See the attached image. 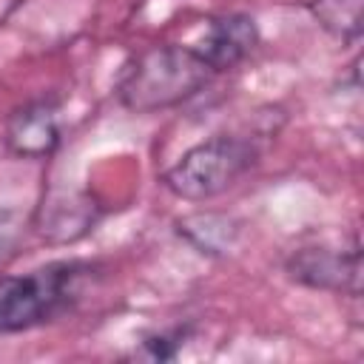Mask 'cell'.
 I'll list each match as a JSON object with an SVG mask.
<instances>
[{"label": "cell", "mask_w": 364, "mask_h": 364, "mask_svg": "<svg viewBox=\"0 0 364 364\" xmlns=\"http://www.w3.org/2000/svg\"><path fill=\"white\" fill-rule=\"evenodd\" d=\"M210 77V65L191 46H151L122 71L117 97L134 114H154L191 100Z\"/></svg>", "instance_id": "1"}, {"label": "cell", "mask_w": 364, "mask_h": 364, "mask_svg": "<svg viewBox=\"0 0 364 364\" xmlns=\"http://www.w3.org/2000/svg\"><path fill=\"white\" fill-rule=\"evenodd\" d=\"M94 273L97 264L71 259L23 276H0V336L23 333L68 313Z\"/></svg>", "instance_id": "2"}, {"label": "cell", "mask_w": 364, "mask_h": 364, "mask_svg": "<svg viewBox=\"0 0 364 364\" xmlns=\"http://www.w3.org/2000/svg\"><path fill=\"white\" fill-rule=\"evenodd\" d=\"M256 162L259 148L253 139L216 134L188 148L162 173V185L185 202H205L230 191Z\"/></svg>", "instance_id": "3"}, {"label": "cell", "mask_w": 364, "mask_h": 364, "mask_svg": "<svg viewBox=\"0 0 364 364\" xmlns=\"http://www.w3.org/2000/svg\"><path fill=\"white\" fill-rule=\"evenodd\" d=\"M287 276L296 284L313 290H330L341 296H361V250L353 245L350 250L336 247H301L284 262Z\"/></svg>", "instance_id": "4"}, {"label": "cell", "mask_w": 364, "mask_h": 364, "mask_svg": "<svg viewBox=\"0 0 364 364\" xmlns=\"http://www.w3.org/2000/svg\"><path fill=\"white\" fill-rule=\"evenodd\" d=\"M60 108L51 100H28L6 117V148L23 159H46L60 145Z\"/></svg>", "instance_id": "5"}, {"label": "cell", "mask_w": 364, "mask_h": 364, "mask_svg": "<svg viewBox=\"0 0 364 364\" xmlns=\"http://www.w3.org/2000/svg\"><path fill=\"white\" fill-rule=\"evenodd\" d=\"M259 43V28L256 20L247 14H219L210 17L199 34V40L191 46L208 65L213 74L236 68L245 57H250V51Z\"/></svg>", "instance_id": "6"}, {"label": "cell", "mask_w": 364, "mask_h": 364, "mask_svg": "<svg viewBox=\"0 0 364 364\" xmlns=\"http://www.w3.org/2000/svg\"><path fill=\"white\" fill-rule=\"evenodd\" d=\"M100 216V208L85 191H54L43 199L31 228L51 245L82 239Z\"/></svg>", "instance_id": "7"}, {"label": "cell", "mask_w": 364, "mask_h": 364, "mask_svg": "<svg viewBox=\"0 0 364 364\" xmlns=\"http://www.w3.org/2000/svg\"><path fill=\"white\" fill-rule=\"evenodd\" d=\"M176 233L188 239L199 253L222 256L239 239V225L225 213H191L176 222Z\"/></svg>", "instance_id": "8"}, {"label": "cell", "mask_w": 364, "mask_h": 364, "mask_svg": "<svg viewBox=\"0 0 364 364\" xmlns=\"http://www.w3.org/2000/svg\"><path fill=\"white\" fill-rule=\"evenodd\" d=\"M364 0H307L310 17L336 40L358 43Z\"/></svg>", "instance_id": "9"}, {"label": "cell", "mask_w": 364, "mask_h": 364, "mask_svg": "<svg viewBox=\"0 0 364 364\" xmlns=\"http://www.w3.org/2000/svg\"><path fill=\"white\" fill-rule=\"evenodd\" d=\"M23 236H26L23 213L11 208H0V267L17 253V247L23 245Z\"/></svg>", "instance_id": "10"}, {"label": "cell", "mask_w": 364, "mask_h": 364, "mask_svg": "<svg viewBox=\"0 0 364 364\" xmlns=\"http://www.w3.org/2000/svg\"><path fill=\"white\" fill-rule=\"evenodd\" d=\"M176 344H179V336H171V333H156V336H151V338H145L142 341V353L139 355H148V358H159V361H165V358H173L176 355Z\"/></svg>", "instance_id": "11"}]
</instances>
